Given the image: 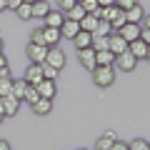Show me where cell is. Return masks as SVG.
I'll use <instances>...</instances> for the list:
<instances>
[{"label": "cell", "instance_id": "1", "mask_svg": "<svg viewBox=\"0 0 150 150\" xmlns=\"http://www.w3.org/2000/svg\"><path fill=\"white\" fill-rule=\"evenodd\" d=\"M93 73V83H95L98 88H110L112 80H115V73H112V68H103V65H98L95 70H90Z\"/></svg>", "mask_w": 150, "mask_h": 150}, {"label": "cell", "instance_id": "28", "mask_svg": "<svg viewBox=\"0 0 150 150\" xmlns=\"http://www.w3.org/2000/svg\"><path fill=\"white\" fill-rule=\"evenodd\" d=\"M58 73H60L58 68H53V65L43 63V78H48V80H55V78H58Z\"/></svg>", "mask_w": 150, "mask_h": 150}, {"label": "cell", "instance_id": "41", "mask_svg": "<svg viewBox=\"0 0 150 150\" xmlns=\"http://www.w3.org/2000/svg\"><path fill=\"white\" fill-rule=\"evenodd\" d=\"M145 60H150V45H148V55H145Z\"/></svg>", "mask_w": 150, "mask_h": 150}, {"label": "cell", "instance_id": "3", "mask_svg": "<svg viewBox=\"0 0 150 150\" xmlns=\"http://www.w3.org/2000/svg\"><path fill=\"white\" fill-rule=\"evenodd\" d=\"M45 63H48V65H53V68H58V70H63V68H65V53L58 48V45H55V48H48Z\"/></svg>", "mask_w": 150, "mask_h": 150}, {"label": "cell", "instance_id": "17", "mask_svg": "<svg viewBox=\"0 0 150 150\" xmlns=\"http://www.w3.org/2000/svg\"><path fill=\"white\" fill-rule=\"evenodd\" d=\"M43 20H45V28H58V30H60V25H63L65 15H63L60 10H50L48 15L43 18Z\"/></svg>", "mask_w": 150, "mask_h": 150}, {"label": "cell", "instance_id": "10", "mask_svg": "<svg viewBox=\"0 0 150 150\" xmlns=\"http://www.w3.org/2000/svg\"><path fill=\"white\" fill-rule=\"evenodd\" d=\"M115 65H118L123 73H130V70H135V65H138V60L133 58V55L125 50V53H120V55H115Z\"/></svg>", "mask_w": 150, "mask_h": 150}, {"label": "cell", "instance_id": "33", "mask_svg": "<svg viewBox=\"0 0 150 150\" xmlns=\"http://www.w3.org/2000/svg\"><path fill=\"white\" fill-rule=\"evenodd\" d=\"M110 150H130V148H128V143H120V140H115Z\"/></svg>", "mask_w": 150, "mask_h": 150}, {"label": "cell", "instance_id": "35", "mask_svg": "<svg viewBox=\"0 0 150 150\" xmlns=\"http://www.w3.org/2000/svg\"><path fill=\"white\" fill-rule=\"evenodd\" d=\"M18 5H20V0H8V8H10V10H15Z\"/></svg>", "mask_w": 150, "mask_h": 150}, {"label": "cell", "instance_id": "27", "mask_svg": "<svg viewBox=\"0 0 150 150\" xmlns=\"http://www.w3.org/2000/svg\"><path fill=\"white\" fill-rule=\"evenodd\" d=\"M25 103H30V105H35L38 100H40V93H38V88L35 85H28V93H25V98H23Z\"/></svg>", "mask_w": 150, "mask_h": 150}, {"label": "cell", "instance_id": "22", "mask_svg": "<svg viewBox=\"0 0 150 150\" xmlns=\"http://www.w3.org/2000/svg\"><path fill=\"white\" fill-rule=\"evenodd\" d=\"M85 15H88V13L83 10V8H80V3H75V5L70 8L68 13H65V18H68V20H75V23H80L83 18H85Z\"/></svg>", "mask_w": 150, "mask_h": 150}, {"label": "cell", "instance_id": "20", "mask_svg": "<svg viewBox=\"0 0 150 150\" xmlns=\"http://www.w3.org/2000/svg\"><path fill=\"white\" fill-rule=\"evenodd\" d=\"M112 33V28H110V23L108 20H98V25H95V30H93V38H108Z\"/></svg>", "mask_w": 150, "mask_h": 150}, {"label": "cell", "instance_id": "7", "mask_svg": "<svg viewBox=\"0 0 150 150\" xmlns=\"http://www.w3.org/2000/svg\"><path fill=\"white\" fill-rule=\"evenodd\" d=\"M78 58H80V65L85 70H95L98 63H95V48H85V50H78Z\"/></svg>", "mask_w": 150, "mask_h": 150}, {"label": "cell", "instance_id": "25", "mask_svg": "<svg viewBox=\"0 0 150 150\" xmlns=\"http://www.w3.org/2000/svg\"><path fill=\"white\" fill-rule=\"evenodd\" d=\"M15 15L20 18V20H30V18H33V5H25V3H20V5L15 8Z\"/></svg>", "mask_w": 150, "mask_h": 150}, {"label": "cell", "instance_id": "42", "mask_svg": "<svg viewBox=\"0 0 150 150\" xmlns=\"http://www.w3.org/2000/svg\"><path fill=\"white\" fill-rule=\"evenodd\" d=\"M0 53H3V38H0Z\"/></svg>", "mask_w": 150, "mask_h": 150}, {"label": "cell", "instance_id": "15", "mask_svg": "<svg viewBox=\"0 0 150 150\" xmlns=\"http://www.w3.org/2000/svg\"><path fill=\"white\" fill-rule=\"evenodd\" d=\"M78 33H80V23L68 20V18H65V20H63V25H60V35H63V38H70V40H73V38L78 35Z\"/></svg>", "mask_w": 150, "mask_h": 150}, {"label": "cell", "instance_id": "12", "mask_svg": "<svg viewBox=\"0 0 150 150\" xmlns=\"http://www.w3.org/2000/svg\"><path fill=\"white\" fill-rule=\"evenodd\" d=\"M128 53L133 55L135 60H143L145 55H148V43H143V40H133V43H128Z\"/></svg>", "mask_w": 150, "mask_h": 150}, {"label": "cell", "instance_id": "32", "mask_svg": "<svg viewBox=\"0 0 150 150\" xmlns=\"http://www.w3.org/2000/svg\"><path fill=\"white\" fill-rule=\"evenodd\" d=\"M140 40L150 45V30H148V28H140Z\"/></svg>", "mask_w": 150, "mask_h": 150}, {"label": "cell", "instance_id": "21", "mask_svg": "<svg viewBox=\"0 0 150 150\" xmlns=\"http://www.w3.org/2000/svg\"><path fill=\"white\" fill-rule=\"evenodd\" d=\"M48 13H50V5L45 0H35L33 3V18H45Z\"/></svg>", "mask_w": 150, "mask_h": 150}, {"label": "cell", "instance_id": "29", "mask_svg": "<svg viewBox=\"0 0 150 150\" xmlns=\"http://www.w3.org/2000/svg\"><path fill=\"white\" fill-rule=\"evenodd\" d=\"M130 150H148V140H143V138H135V140H130V145H128Z\"/></svg>", "mask_w": 150, "mask_h": 150}, {"label": "cell", "instance_id": "24", "mask_svg": "<svg viewBox=\"0 0 150 150\" xmlns=\"http://www.w3.org/2000/svg\"><path fill=\"white\" fill-rule=\"evenodd\" d=\"M95 25H98V18L93 15V13H88V15L80 20V30H85V33H93V30H95Z\"/></svg>", "mask_w": 150, "mask_h": 150}, {"label": "cell", "instance_id": "44", "mask_svg": "<svg viewBox=\"0 0 150 150\" xmlns=\"http://www.w3.org/2000/svg\"><path fill=\"white\" fill-rule=\"evenodd\" d=\"M148 150H150V143H148Z\"/></svg>", "mask_w": 150, "mask_h": 150}, {"label": "cell", "instance_id": "5", "mask_svg": "<svg viewBox=\"0 0 150 150\" xmlns=\"http://www.w3.org/2000/svg\"><path fill=\"white\" fill-rule=\"evenodd\" d=\"M115 33L123 38L125 43H133V40L140 38V25H135V23H125V25L120 28V30H115Z\"/></svg>", "mask_w": 150, "mask_h": 150}, {"label": "cell", "instance_id": "30", "mask_svg": "<svg viewBox=\"0 0 150 150\" xmlns=\"http://www.w3.org/2000/svg\"><path fill=\"white\" fill-rule=\"evenodd\" d=\"M80 8L85 13H95L98 10V3H95V0H80Z\"/></svg>", "mask_w": 150, "mask_h": 150}, {"label": "cell", "instance_id": "23", "mask_svg": "<svg viewBox=\"0 0 150 150\" xmlns=\"http://www.w3.org/2000/svg\"><path fill=\"white\" fill-rule=\"evenodd\" d=\"M25 93H28V83H25V80H13V93H10V95H15L18 100L23 103Z\"/></svg>", "mask_w": 150, "mask_h": 150}, {"label": "cell", "instance_id": "11", "mask_svg": "<svg viewBox=\"0 0 150 150\" xmlns=\"http://www.w3.org/2000/svg\"><path fill=\"white\" fill-rule=\"evenodd\" d=\"M0 105H3V112H5V115H18V110H20V100H18L15 95L0 98Z\"/></svg>", "mask_w": 150, "mask_h": 150}, {"label": "cell", "instance_id": "6", "mask_svg": "<svg viewBox=\"0 0 150 150\" xmlns=\"http://www.w3.org/2000/svg\"><path fill=\"white\" fill-rule=\"evenodd\" d=\"M23 80L28 83V85H38V83L43 80V65H38V63H30L25 70V78Z\"/></svg>", "mask_w": 150, "mask_h": 150}, {"label": "cell", "instance_id": "26", "mask_svg": "<svg viewBox=\"0 0 150 150\" xmlns=\"http://www.w3.org/2000/svg\"><path fill=\"white\" fill-rule=\"evenodd\" d=\"M13 93V78L8 75V78H0V98H5Z\"/></svg>", "mask_w": 150, "mask_h": 150}, {"label": "cell", "instance_id": "36", "mask_svg": "<svg viewBox=\"0 0 150 150\" xmlns=\"http://www.w3.org/2000/svg\"><path fill=\"white\" fill-rule=\"evenodd\" d=\"M5 68H8V60H5V55L0 53V70H5Z\"/></svg>", "mask_w": 150, "mask_h": 150}, {"label": "cell", "instance_id": "16", "mask_svg": "<svg viewBox=\"0 0 150 150\" xmlns=\"http://www.w3.org/2000/svg\"><path fill=\"white\" fill-rule=\"evenodd\" d=\"M95 63L103 65V68H112V63H115V55H112L108 48H100V50H95Z\"/></svg>", "mask_w": 150, "mask_h": 150}, {"label": "cell", "instance_id": "18", "mask_svg": "<svg viewBox=\"0 0 150 150\" xmlns=\"http://www.w3.org/2000/svg\"><path fill=\"white\" fill-rule=\"evenodd\" d=\"M115 140H118V138H115V133H112V130H108V133H103L100 138H98V143H95V150H110Z\"/></svg>", "mask_w": 150, "mask_h": 150}, {"label": "cell", "instance_id": "8", "mask_svg": "<svg viewBox=\"0 0 150 150\" xmlns=\"http://www.w3.org/2000/svg\"><path fill=\"white\" fill-rule=\"evenodd\" d=\"M45 55H48V48H45V45H35V43L28 45V58H30V63L43 65L45 63Z\"/></svg>", "mask_w": 150, "mask_h": 150}, {"label": "cell", "instance_id": "40", "mask_svg": "<svg viewBox=\"0 0 150 150\" xmlns=\"http://www.w3.org/2000/svg\"><path fill=\"white\" fill-rule=\"evenodd\" d=\"M3 120H5V112H3V105H0V123H3Z\"/></svg>", "mask_w": 150, "mask_h": 150}, {"label": "cell", "instance_id": "9", "mask_svg": "<svg viewBox=\"0 0 150 150\" xmlns=\"http://www.w3.org/2000/svg\"><path fill=\"white\" fill-rule=\"evenodd\" d=\"M38 93H40V98H48V100H53L55 95H58V88H55V80H48V78H43V80L38 83Z\"/></svg>", "mask_w": 150, "mask_h": 150}, {"label": "cell", "instance_id": "31", "mask_svg": "<svg viewBox=\"0 0 150 150\" xmlns=\"http://www.w3.org/2000/svg\"><path fill=\"white\" fill-rule=\"evenodd\" d=\"M73 5H75V0H58V10L63 13V15H65V13H68Z\"/></svg>", "mask_w": 150, "mask_h": 150}, {"label": "cell", "instance_id": "38", "mask_svg": "<svg viewBox=\"0 0 150 150\" xmlns=\"http://www.w3.org/2000/svg\"><path fill=\"white\" fill-rule=\"evenodd\" d=\"M0 150H10V143L8 140H0Z\"/></svg>", "mask_w": 150, "mask_h": 150}, {"label": "cell", "instance_id": "45", "mask_svg": "<svg viewBox=\"0 0 150 150\" xmlns=\"http://www.w3.org/2000/svg\"><path fill=\"white\" fill-rule=\"evenodd\" d=\"M75 3H80V0H75Z\"/></svg>", "mask_w": 150, "mask_h": 150}, {"label": "cell", "instance_id": "34", "mask_svg": "<svg viewBox=\"0 0 150 150\" xmlns=\"http://www.w3.org/2000/svg\"><path fill=\"white\" fill-rule=\"evenodd\" d=\"M98 3V8H110V5H115V0H95Z\"/></svg>", "mask_w": 150, "mask_h": 150}, {"label": "cell", "instance_id": "19", "mask_svg": "<svg viewBox=\"0 0 150 150\" xmlns=\"http://www.w3.org/2000/svg\"><path fill=\"white\" fill-rule=\"evenodd\" d=\"M33 110H35V115H50V110H53V100H48V98H40V100L33 105Z\"/></svg>", "mask_w": 150, "mask_h": 150}, {"label": "cell", "instance_id": "37", "mask_svg": "<svg viewBox=\"0 0 150 150\" xmlns=\"http://www.w3.org/2000/svg\"><path fill=\"white\" fill-rule=\"evenodd\" d=\"M140 28H148V30H150V15L143 18V25H140Z\"/></svg>", "mask_w": 150, "mask_h": 150}, {"label": "cell", "instance_id": "14", "mask_svg": "<svg viewBox=\"0 0 150 150\" xmlns=\"http://www.w3.org/2000/svg\"><path fill=\"white\" fill-rule=\"evenodd\" d=\"M73 43H75V48H78V50H85V48H90V45H95V38H93V33L80 30L78 35L73 38Z\"/></svg>", "mask_w": 150, "mask_h": 150}, {"label": "cell", "instance_id": "4", "mask_svg": "<svg viewBox=\"0 0 150 150\" xmlns=\"http://www.w3.org/2000/svg\"><path fill=\"white\" fill-rule=\"evenodd\" d=\"M40 35H43V45L45 48H55V45L60 43V38H63L58 28H45V25L40 28Z\"/></svg>", "mask_w": 150, "mask_h": 150}, {"label": "cell", "instance_id": "43", "mask_svg": "<svg viewBox=\"0 0 150 150\" xmlns=\"http://www.w3.org/2000/svg\"><path fill=\"white\" fill-rule=\"evenodd\" d=\"M78 150H85V148H78Z\"/></svg>", "mask_w": 150, "mask_h": 150}, {"label": "cell", "instance_id": "13", "mask_svg": "<svg viewBox=\"0 0 150 150\" xmlns=\"http://www.w3.org/2000/svg\"><path fill=\"white\" fill-rule=\"evenodd\" d=\"M123 15H125V23H135V25H140L143 23V18H145V10L135 3L133 8H128V10H123Z\"/></svg>", "mask_w": 150, "mask_h": 150}, {"label": "cell", "instance_id": "2", "mask_svg": "<svg viewBox=\"0 0 150 150\" xmlns=\"http://www.w3.org/2000/svg\"><path fill=\"white\" fill-rule=\"evenodd\" d=\"M105 48L110 50L112 55H120V53H125V50H128V43H125L118 33H110V35L105 38Z\"/></svg>", "mask_w": 150, "mask_h": 150}, {"label": "cell", "instance_id": "39", "mask_svg": "<svg viewBox=\"0 0 150 150\" xmlns=\"http://www.w3.org/2000/svg\"><path fill=\"white\" fill-rule=\"evenodd\" d=\"M3 10H8V0H0V13Z\"/></svg>", "mask_w": 150, "mask_h": 150}]
</instances>
